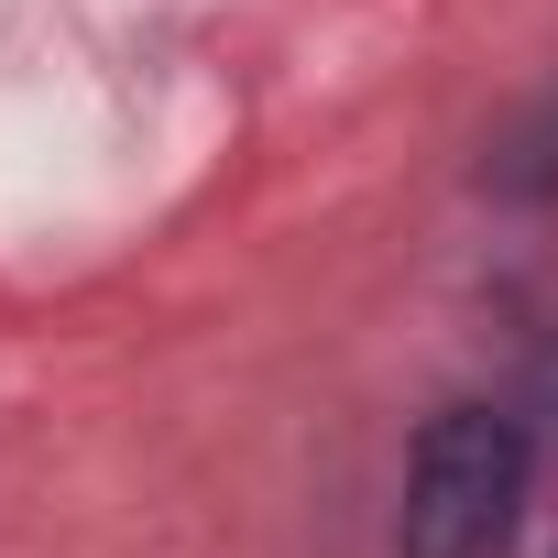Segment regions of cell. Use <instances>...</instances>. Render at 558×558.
I'll list each match as a JSON object with an SVG mask.
<instances>
[{
  "instance_id": "obj_1",
  "label": "cell",
  "mask_w": 558,
  "mask_h": 558,
  "mask_svg": "<svg viewBox=\"0 0 558 558\" xmlns=\"http://www.w3.org/2000/svg\"><path fill=\"white\" fill-rule=\"evenodd\" d=\"M525 482H536L525 416H504V405L427 416V438L405 460V504H395V558H504Z\"/></svg>"
}]
</instances>
